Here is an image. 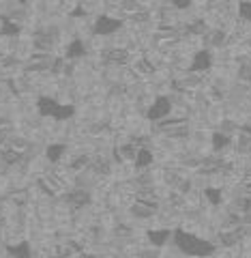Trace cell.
Wrapping results in <instances>:
<instances>
[{
    "label": "cell",
    "mask_w": 251,
    "mask_h": 258,
    "mask_svg": "<svg viewBox=\"0 0 251 258\" xmlns=\"http://www.w3.org/2000/svg\"><path fill=\"white\" fill-rule=\"evenodd\" d=\"M172 243L176 245L178 252H181L183 256H187V258H208V256H213L215 249H217V245L213 243V241L200 237V235H196V232L183 230V228L174 230Z\"/></svg>",
    "instance_id": "obj_1"
},
{
    "label": "cell",
    "mask_w": 251,
    "mask_h": 258,
    "mask_svg": "<svg viewBox=\"0 0 251 258\" xmlns=\"http://www.w3.org/2000/svg\"><path fill=\"white\" fill-rule=\"evenodd\" d=\"M172 110H174L172 99H170V97H165V95H159L157 99L150 103L146 116H148L150 120H155V123H163V120H165L170 114H172Z\"/></svg>",
    "instance_id": "obj_2"
},
{
    "label": "cell",
    "mask_w": 251,
    "mask_h": 258,
    "mask_svg": "<svg viewBox=\"0 0 251 258\" xmlns=\"http://www.w3.org/2000/svg\"><path fill=\"white\" fill-rule=\"evenodd\" d=\"M120 26H123L120 20L112 18V15H101V18L95 22V32L101 37H110V35H114V32H118Z\"/></svg>",
    "instance_id": "obj_3"
},
{
    "label": "cell",
    "mask_w": 251,
    "mask_h": 258,
    "mask_svg": "<svg viewBox=\"0 0 251 258\" xmlns=\"http://www.w3.org/2000/svg\"><path fill=\"white\" fill-rule=\"evenodd\" d=\"M172 235H174V232L170 228H152V230L146 232V239H148V243L152 247L159 249V247H163L170 239H172Z\"/></svg>",
    "instance_id": "obj_4"
},
{
    "label": "cell",
    "mask_w": 251,
    "mask_h": 258,
    "mask_svg": "<svg viewBox=\"0 0 251 258\" xmlns=\"http://www.w3.org/2000/svg\"><path fill=\"white\" fill-rule=\"evenodd\" d=\"M210 67H213V58H210V54L206 50H200V52L193 54V62L189 67L193 74H204V71Z\"/></svg>",
    "instance_id": "obj_5"
},
{
    "label": "cell",
    "mask_w": 251,
    "mask_h": 258,
    "mask_svg": "<svg viewBox=\"0 0 251 258\" xmlns=\"http://www.w3.org/2000/svg\"><path fill=\"white\" fill-rule=\"evenodd\" d=\"M152 161H155V155H152V151L148 147H140L137 149V155L133 159V164L137 170H148V168L152 166Z\"/></svg>",
    "instance_id": "obj_6"
},
{
    "label": "cell",
    "mask_w": 251,
    "mask_h": 258,
    "mask_svg": "<svg viewBox=\"0 0 251 258\" xmlns=\"http://www.w3.org/2000/svg\"><path fill=\"white\" fill-rule=\"evenodd\" d=\"M7 252H9L11 258H32V247H30L28 241H20V243L9 245Z\"/></svg>",
    "instance_id": "obj_7"
},
{
    "label": "cell",
    "mask_w": 251,
    "mask_h": 258,
    "mask_svg": "<svg viewBox=\"0 0 251 258\" xmlns=\"http://www.w3.org/2000/svg\"><path fill=\"white\" fill-rule=\"evenodd\" d=\"M64 151H67V147L60 142L50 144V147H45V159L50 161V164H58V161H62V157H64Z\"/></svg>",
    "instance_id": "obj_8"
},
{
    "label": "cell",
    "mask_w": 251,
    "mask_h": 258,
    "mask_svg": "<svg viewBox=\"0 0 251 258\" xmlns=\"http://www.w3.org/2000/svg\"><path fill=\"white\" fill-rule=\"evenodd\" d=\"M82 56H86V43L82 39H75V41H71L67 47V58L73 60V58H82Z\"/></svg>",
    "instance_id": "obj_9"
},
{
    "label": "cell",
    "mask_w": 251,
    "mask_h": 258,
    "mask_svg": "<svg viewBox=\"0 0 251 258\" xmlns=\"http://www.w3.org/2000/svg\"><path fill=\"white\" fill-rule=\"evenodd\" d=\"M58 106H60V103L54 101L52 97H41V99H39V112L45 114V116H54L56 110H58Z\"/></svg>",
    "instance_id": "obj_10"
},
{
    "label": "cell",
    "mask_w": 251,
    "mask_h": 258,
    "mask_svg": "<svg viewBox=\"0 0 251 258\" xmlns=\"http://www.w3.org/2000/svg\"><path fill=\"white\" fill-rule=\"evenodd\" d=\"M204 196H206V200L210 205H221V189H217V187H208V189H204Z\"/></svg>",
    "instance_id": "obj_11"
},
{
    "label": "cell",
    "mask_w": 251,
    "mask_h": 258,
    "mask_svg": "<svg viewBox=\"0 0 251 258\" xmlns=\"http://www.w3.org/2000/svg\"><path fill=\"white\" fill-rule=\"evenodd\" d=\"M238 18L242 22L251 24V0H242V3L238 5Z\"/></svg>",
    "instance_id": "obj_12"
},
{
    "label": "cell",
    "mask_w": 251,
    "mask_h": 258,
    "mask_svg": "<svg viewBox=\"0 0 251 258\" xmlns=\"http://www.w3.org/2000/svg\"><path fill=\"white\" fill-rule=\"evenodd\" d=\"M170 3H172L174 9H187L191 5V0H170Z\"/></svg>",
    "instance_id": "obj_13"
}]
</instances>
